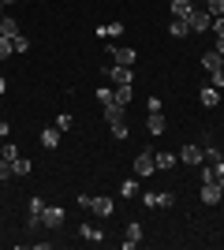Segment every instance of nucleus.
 I'll return each mask as SVG.
<instances>
[{
    "label": "nucleus",
    "mask_w": 224,
    "mask_h": 250,
    "mask_svg": "<svg viewBox=\"0 0 224 250\" xmlns=\"http://www.w3.org/2000/svg\"><path fill=\"white\" fill-rule=\"evenodd\" d=\"M108 127H112V138H120V142L127 138V120H116V124H108Z\"/></svg>",
    "instance_id": "cd10ccee"
},
{
    "label": "nucleus",
    "mask_w": 224,
    "mask_h": 250,
    "mask_svg": "<svg viewBox=\"0 0 224 250\" xmlns=\"http://www.w3.org/2000/svg\"><path fill=\"white\" fill-rule=\"evenodd\" d=\"M142 206H161V194H153V190H149V194H142Z\"/></svg>",
    "instance_id": "f704fd0d"
},
{
    "label": "nucleus",
    "mask_w": 224,
    "mask_h": 250,
    "mask_svg": "<svg viewBox=\"0 0 224 250\" xmlns=\"http://www.w3.org/2000/svg\"><path fill=\"white\" fill-rule=\"evenodd\" d=\"M213 34H217V38H224V15H221V19H213Z\"/></svg>",
    "instance_id": "e433bc0d"
},
{
    "label": "nucleus",
    "mask_w": 224,
    "mask_h": 250,
    "mask_svg": "<svg viewBox=\"0 0 224 250\" xmlns=\"http://www.w3.org/2000/svg\"><path fill=\"white\" fill-rule=\"evenodd\" d=\"M221 104V90L217 86H202V108H217Z\"/></svg>",
    "instance_id": "ddd939ff"
},
{
    "label": "nucleus",
    "mask_w": 224,
    "mask_h": 250,
    "mask_svg": "<svg viewBox=\"0 0 224 250\" xmlns=\"http://www.w3.org/2000/svg\"><path fill=\"white\" fill-rule=\"evenodd\" d=\"M90 213H94L97 220H108L112 213H116V209H112V198H105V194H97V198H94V206H90Z\"/></svg>",
    "instance_id": "20e7f679"
},
{
    "label": "nucleus",
    "mask_w": 224,
    "mask_h": 250,
    "mask_svg": "<svg viewBox=\"0 0 224 250\" xmlns=\"http://www.w3.org/2000/svg\"><path fill=\"white\" fill-rule=\"evenodd\" d=\"M194 8H205L209 15H213V19H221V15H224V0H198Z\"/></svg>",
    "instance_id": "a211bd4d"
},
{
    "label": "nucleus",
    "mask_w": 224,
    "mask_h": 250,
    "mask_svg": "<svg viewBox=\"0 0 224 250\" xmlns=\"http://www.w3.org/2000/svg\"><path fill=\"white\" fill-rule=\"evenodd\" d=\"M41 224H45V228H64V209H60V206H45Z\"/></svg>",
    "instance_id": "39448f33"
},
{
    "label": "nucleus",
    "mask_w": 224,
    "mask_h": 250,
    "mask_svg": "<svg viewBox=\"0 0 224 250\" xmlns=\"http://www.w3.org/2000/svg\"><path fill=\"white\" fill-rule=\"evenodd\" d=\"M217 183H221V190H224V176H221V179H217Z\"/></svg>",
    "instance_id": "a19ab883"
},
{
    "label": "nucleus",
    "mask_w": 224,
    "mask_h": 250,
    "mask_svg": "<svg viewBox=\"0 0 224 250\" xmlns=\"http://www.w3.org/2000/svg\"><path fill=\"white\" fill-rule=\"evenodd\" d=\"M71 124H75V116H67V112H60V116H56V131H60V135H64V131H71Z\"/></svg>",
    "instance_id": "a878e982"
},
{
    "label": "nucleus",
    "mask_w": 224,
    "mask_h": 250,
    "mask_svg": "<svg viewBox=\"0 0 224 250\" xmlns=\"http://www.w3.org/2000/svg\"><path fill=\"white\" fill-rule=\"evenodd\" d=\"M105 120H108V124L127 120V108H123V104H116V101H108V104H105Z\"/></svg>",
    "instance_id": "2eb2a0df"
},
{
    "label": "nucleus",
    "mask_w": 224,
    "mask_h": 250,
    "mask_svg": "<svg viewBox=\"0 0 224 250\" xmlns=\"http://www.w3.org/2000/svg\"><path fill=\"white\" fill-rule=\"evenodd\" d=\"M0 94H8V79H0Z\"/></svg>",
    "instance_id": "ea45409f"
},
{
    "label": "nucleus",
    "mask_w": 224,
    "mask_h": 250,
    "mask_svg": "<svg viewBox=\"0 0 224 250\" xmlns=\"http://www.w3.org/2000/svg\"><path fill=\"white\" fill-rule=\"evenodd\" d=\"M221 198H224V190H221V183H217V179L202 183V202H205V206H217Z\"/></svg>",
    "instance_id": "423d86ee"
},
{
    "label": "nucleus",
    "mask_w": 224,
    "mask_h": 250,
    "mask_svg": "<svg viewBox=\"0 0 224 250\" xmlns=\"http://www.w3.org/2000/svg\"><path fill=\"white\" fill-rule=\"evenodd\" d=\"M26 213H38V217L45 213V198H41V194H34V198L26 202Z\"/></svg>",
    "instance_id": "bb28decb"
},
{
    "label": "nucleus",
    "mask_w": 224,
    "mask_h": 250,
    "mask_svg": "<svg viewBox=\"0 0 224 250\" xmlns=\"http://www.w3.org/2000/svg\"><path fill=\"white\" fill-rule=\"evenodd\" d=\"M120 194H123V198H135V194H139V179H123V183H120Z\"/></svg>",
    "instance_id": "b1692460"
},
{
    "label": "nucleus",
    "mask_w": 224,
    "mask_h": 250,
    "mask_svg": "<svg viewBox=\"0 0 224 250\" xmlns=\"http://www.w3.org/2000/svg\"><path fill=\"white\" fill-rule=\"evenodd\" d=\"M194 11V0H172V19H187Z\"/></svg>",
    "instance_id": "4468645a"
},
{
    "label": "nucleus",
    "mask_w": 224,
    "mask_h": 250,
    "mask_svg": "<svg viewBox=\"0 0 224 250\" xmlns=\"http://www.w3.org/2000/svg\"><path fill=\"white\" fill-rule=\"evenodd\" d=\"M108 60H112V63H123V67H131L139 56H135V49H108Z\"/></svg>",
    "instance_id": "6e6552de"
},
{
    "label": "nucleus",
    "mask_w": 224,
    "mask_h": 250,
    "mask_svg": "<svg viewBox=\"0 0 224 250\" xmlns=\"http://www.w3.org/2000/svg\"><path fill=\"white\" fill-rule=\"evenodd\" d=\"M131 97H135V90H131V86H116V104H123V108H127Z\"/></svg>",
    "instance_id": "393cba45"
},
{
    "label": "nucleus",
    "mask_w": 224,
    "mask_h": 250,
    "mask_svg": "<svg viewBox=\"0 0 224 250\" xmlns=\"http://www.w3.org/2000/svg\"><path fill=\"white\" fill-rule=\"evenodd\" d=\"M180 161L176 153H168V149H153V165H157V172H164V168H172Z\"/></svg>",
    "instance_id": "1a4fd4ad"
},
{
    "label": "nucleus",
    "mask_w": 224,
    "mask_h": 250,
    "mask_svg": "<svg viewBox=\"0 0 224 250\" xmlns=\"http://www.w3.org/2000/svg\"><path fill=\"white\" fill-rule=\"evenodd\" d=\"M15 34H19V22L11 15H0V38H15Z\"/></svg>",
    "instance_id": "f3484780"
},
{
    "label": "nucleus",
    "mask_w": 224,
    "mask_h": 250,
    "mask_svg": "<svg viewBox=\"0 0 224 250\" xmlns=\"http://www.w3.org/2000/svg\"><path fill=\"white\" fill-rule=\"evenodd\" d=\"M8 179H15V176H11V165H8V161H0V183H8Z\"/></svg>",
    "instance_id": "473e14b6"
},
{
    "label": "nucleus",
    "mask_w": 224,
    "mask_h": 250,
    "mask_svg": "<svg viewBox=\"0 0 224 250\" xmlns=\"http://www.w3.org/2000/svg\"><path fill=\"white\" fill-rule=\"evenodd\" d=\"M202 67L205 71H221V52H213V49L202 52Z\"/></svg>",
    "instance_id": "412c9836"
},
{
    "label": "nucleus",
    "mask_w": 224,
    "mask_h": 250,
    "mask_svg": "<svg viewBox=\"0 0 224 250\" xmlns=\"http://www.w3.org/2000/svg\"><path fill=\"white\" fill-rule=\"evenodd\" d=\"M97 101H101V104L116 101V90H112V86H105V90H97Z\"/></svg>",
    "instance_id": "c756f323"
},
{
    "label": "nucleus",
    "mask_w": 224,
    "mask_h": 250,
    "mask_svg": "<svg viewBox=\"0 0 224 250\" xmlns=\"http://www.w3.org/2000/svg\"><path fill=\"white\" fill-rule=\"evenodd\" d=\"M30 161H26V157H15V161H11V176L15 179H22V176H30Z\"/></svg>",
    "instance_id": "dca6fc26"
},
{
    "label": "nucleus",
    "mask_w": 224,
    "mask_h": 250,
    "mask_svg": "<svg viewBox=\"0 0 224 250\" xmlns=\"http://www.w3.org/2000/svg\"><path fill=\"white\" fill-rule=\"evenodd\" d=\"M120 34H123V22H101V26H97V38H105V42H112Z\"/></svg>",
    "instance_id": "9b49d317"
},
{
    "label": "nucleus",
    "mask_w": 224,
    "mask_h": 250,
    "mask_svg": "<svg viewBox=\"0 0 224 250\" xmlns=\"http://www.w3.org/2000/svg\"><path fill=\"white\" fill-rule=\"evenodd\" d=\"M146 127H149V135H164V127H168V124H164V116H161V112H149Z\"/></svg>",
    "instance_id": "6ab92c4d"
},
{
    "label": "nucleus",
    "mask_w": 224,
    "mask_h": 250,
    "mask_svg": "<svg viewBox=\"0 0 224 250\" xmlns=\"http://www.w3.org/2000/svg\"><path fill=\"white\" fill-rule=\"evenodd\" d=\"M26 228L38 231V228H41V217H38V213H26Z\"/></svg>",
    "instance_id": "2f4dec72"
},
{
    "label": "nucleus",
    "mask_w": 224,
    "mask_h": 250,
    "mask_svg": "<svg viewBox=\"0 0 224 250\" xmlns=\"http://www.w3.org/2000/svg\"><path fill=\"white\" fill-rule=\"evenodd\" d=\"M4 4H15V0H4Z\"/></svg>",
    "instance_id": "c03bdc74"
},
{
    "label": "nucleus",
    "mask_w": 224,
    "mask_h": 250,
    "mask_svg": "<svg viewBox=\"0 0 224 250\" xmlns=\"http://www.w3.org/2000/svg\"><path fill=\"white\" fill-rule=\"evenodd\" d=\"M209 86H217V90H221V86H224V71H209Z\"/></svg>",
    "instance_id": "72a5a7b5"
},
{
    "label": "nucleus",
    "mask_w": 224,
    "mask_h": 250,
    "mask_svg": "<svg viewBox=\"0 0 224 250\" xmlns=\"http://www.w3.org/2000/svg\"><path fill=\"white\" fill-rule=\"evenodd\" d=\"M157 172V165H153V149H142L139 157H135V176L139 179H149Z\"/></svg>",
    "instance_id": "f03ea898"
},
{
    "label": "nucleus",
    "mask_w": 224,
    "mask_h": 250,
    "mask_svg": "<svg viewBox=\"0 0 224 250\" xmlns=\"http://www.w3.org/2000/svg\"><path fill=\"white\" fill-rule=\"evenodd\" d=\"M139 239H142V224H139V220H131V224H127V239H123V250H135Z\"/></svg>",
    "instance_id": "9d476101"
},
{
    "label": "nucleus",
    "mask_w": 224,
    "mask_h": 250,
    "mask_svg": "<svg viewBox=\"0 0 224 250\" xmlns=\"http://www.w3.org/2000/svg\"><path fill=\"white\" fill-rule=\"evenodd\" d=\"M11 49H15V52L22 56V52H30V42H26L22 34H15V38H11Z\"/></svg>",
    "instance_id": "c85d7f7f"
},
{
    "label": "nucleus",
    "mask_w": 224,
    "mask_h": 250,
    "mask_svg": "<svg viewBox=\"0 0 224 250\" xmlns=\"http://www.w3.org/2000/svg\"><path fill=\"white\" fill-rule=\"evenodd\" d=\"M15 157H19V146H15V142H4V146H0V161H15Z\"/></svg>",
    "instance_id": "5701e85b"
},
{
    "label": "nucleus",
    "mask_w": 224,
    "mask_h": 250,
    "mask_svg": "<svg viewBox=\"0 0 224 250\" xmlns=\"http://www.w3.org/2000/svg\"><path fill=\"white\" fill-rule=\"evenodd\" d=\"M187 26L198 30V34H205V30H213V15H209L205 8H194L191 15H187Z\"/></svg>",
    "instance_id": "f257e3e1"
},
{
    "label": "nucleus",
    "mask_w": 224,
    "mask_h": 250,
    "mask_svg": "<svg viewBox=\"0 0 224 250\" xmlns=\"http://www.w3.org/2000/svg\"><path fill=\"white\" fill-rule=\"evenodd\" d=\"M41 146L45 149H56V146H60V131H56V127H45V131H41Z\"/></svg>",
    "instance_id": "aec40b11"
},
{
    "label": "nucleus",
    "mask_w": 224,
    "mask_h": 250,
    "mask_svg": "<svg viewBox=\"0 0 224 250\" xmlns=\"http://www.w3.org/2000/svg\"><path fill=\"white\" fill-rule=\"evenodd\" d=\"M105 75L112 79V86H131V67L123 63H105Z\"/></svg>",
    "instance_id": "7ed1b4c3"
},
{
    "label": "nucleus",
    "mask_w": 224,
    "mask_h": 250,
    "mask_svg": "<svg viewBox=\"0 0 224 250\" xmlns=\"http://www.w3.org/2000/svg\"><path fill=\"white\" fill-rule=\"evenodd\" d=\"M221 71H224V56H221Z\"/></svg>",
    "instance_id": "37998d69"
},
{
    "label": "nucleus",
    "mask_w": 224,
    "mask_h": 250,
    "mask_svg": "<svg viewBox=\"0 0 224 250\" xmlns=\"http://www.w3.org/2000/svg\"><path fill=\"white\" fill-rule=\"evenodd\" d=\"M8 131H11V127L4 124V120H0V138H8Z\"/></svg>",
    "instance_id": "58836bf2"
},
{
    "label": "nucleus",
    "mask_w": 224,
    "mask_h": 250,
    "mask_svg": "<svg viewBox=\"0 0 224 250\" xmlns=\"http://www.w3.org/2000/svg\"><path fill=\"white\" fill-rule=\"evenodd\" d=\"M0 224H4V217H0Z\"/></svg>",
    "instance_id": "a18cd8bd"
},
{
    "label": "nucleus",
    "mask_w": 224,
    "mask_h": 250,
    "mask_svg": "<svg viewBox=\"0 0 224 250\" xmlns=\"http://www.w3.org/2000/svg\"><path fill=\"white\" fill-rule=\"evenodd\" d=\"M168 34H172V38H187V34H191V26H187V19H172Z\"/></svg>",
    "instance_id": "4be33fe9"
},
{
    "label": "nucleus",
    "mask_w": 224,
    "mask_h": 250,
    "mask_svg": "<svg viewBox=\"0 0 224 250\" xmlns=\"http://www.w3.org/2000/svg\"><path fill=\"white\" fill-rule=\"evenodd\" d=\"M180 161H183V165H191V168H202V146H183Z\"/></svg>",
    "instance_id": "0eeeda50"
},
{
    "label": "nucleus",
    "mask_w": 224,
    "mask_h": 250,
    "mask_svg": "<svg viewBox=\"0 0 224 250\" xmlns=\"http://www.w3.org/2000/svg\"><path fill=\"white\" fill-rule=\"evenodd\" d=\"M11 52H15V49H11V38H0V60H8Z\"/></svg>",
    "instance_id": "7c9ffc66"
},
{
    "label": "nucleus",
    "mask_w": 224,
    "mask_h": 250,
    "mask_svg": "<svg viewBox=\"0 0 224 250\" xmlns=\"http://www.w3.org/2000/svg\"><path fill=\"white\" fill-rule=\"evenodd\" d=\"M94 206V194H79V209H90Z\"/></svg>",
    "instance_id": "c9c22d12"
},
{
    "label": "nucleus",
    "mask_w": 224,
    "mask_h": 250,
    "mask_svg": "<svg viewBox=\"0 0 224 250\" xmlns=\"http://www.w3.org/2000/svg\"><path fill=\"white\" fill-rule=\"evenodd\" d=\"M0 15H4V0H0Z\"/></svg>",
    "instance_id": "79ce46f5"
},
{
    "label": "nucleus",
    "mask_w": 224,
    "mask_h": 250,
    "mask_svg": "<svg viewBox=\"0 0 224 250\" xmlns=\"http://www.w3.org/2000/svg\"><path fill=\"white\" fill-rule=\"evenodd\" d=\"M79 239H86V243H105V235H101V228H94V224H82V228H79Z\"/></svg>",
    "instance_id": "f8f14e48"
},
{
    "label": "nucleus",
    "mask_w": 224,
    "mask_h": 250,
    "mask_svg": "<svg viewBox=\"0 0 224 250\" xmlns=\"http://www.w3.org/2000/svg\"><path fill=\"white\" fill-rule=\"evenodd\" d=\"M213 52H221V56H224V38H217V45H213Z\"/></svg>",
    "instance_id": "4c0bfd02"
}]
</instances>
